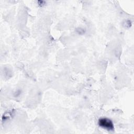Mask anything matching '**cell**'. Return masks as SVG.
Masks as SVG:
<instances>
[{"mask_svg":"<svg viewBox=\"0 0 134 134\" xmlns=\"http://www.w3.org/2000/svg\"><path fill=\"white\" fill-rule=\"evenodd\" d=\"M99 125L108 130H112L114 129V125L111 120L107 118H101L99 120Z\"/></svg>","mask_w":134,"mask_h":134,"instance_id":"obj_1","label":"cell"}]
</instances>
